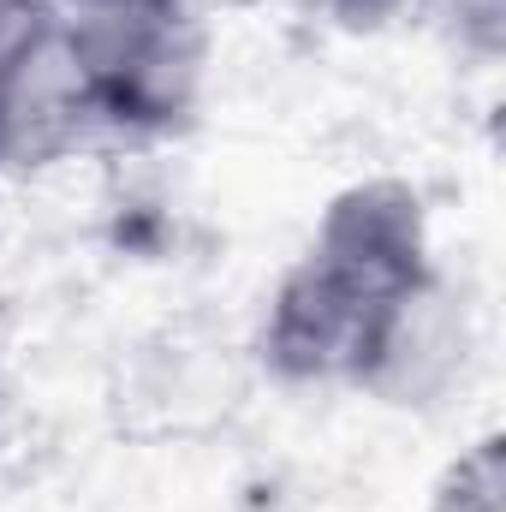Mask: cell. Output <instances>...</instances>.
<instances>
[{"instance_id": "277c9868", "label": "cell", "mask_w": 506, "mask_h": 512, "mask_svg": "<svg viewBox=\"0 0 506 512\" xmlns=\"http://www.w3.org/2000/svg\"><path fill=\"white\" fill-rule=\"evenodd\" d=\"M423 512H506V447L501 429H483L471 447H459V459H447V471L429 489Z\"/></svg>"}, {"instance_id": "5b68a950", "label": "cell", "mask_w": 506, "mask_h": 512, "mask_svg": "<svg viewBox=\"0 0 506 512\" xmlns=\"http://www.w3.org/2000/svg\"><path fill=\"white\" fill-rule=\"evenodd\" d=\"M399 12H417L435 36H447L477 66H495L501 60L506 0H399Z\"/></svg>"}, {"instance_id": "8992f818", "label": "cell", "mask_w": 506, "mask_h": 512, "mask_svg": "<svg viewBox=\"0 0 506 512\" xmlns=\"http://www.w3.org/2000/svg\"><path fill=\"white\" fill-rule=\"evenodd\" d=\"M334 18L346 24H381V18H399V0H322Z\"/></svg>"}, {"instance_id": "6da1fadb", "label": "cell", "mask_w": 506, "mask_h": 512, "mask_svg": "<svg viewBox=\"0 0 506 512\" xmlns=\"http://www.w3.org/2000/svg\"><path fill=\"white\" fill-rule=\"evenodd\" d=\"M465 328L447 316L429 209L405 179L346 185L304 256L268 292L256 358L280 387H352L417 405L459 370Z\"/></svg>"}, {"instance_id": "52a82bcc", "label": "cell", "mask_w": 506, "mask_h": 512, "mask_svg": "<svg viewBox=\"0 0 506 512\" xmlns=\"http://www.w3.org/2000/svg\"><path fill=\"white\" fill-rule=\"evenodd\" d=\"M60 6H120V0H60Z\"/></svg>"}, {"instance_id": "3957f363", "label": "cell", "mask_w": 506, "mask_h": 512, "mask_svg": "<svg viewBox=\"0 0 506 512\" xmlns=\"http://www.w3.org/2000/svg\"><path fill=\"white\" fill-rule=\"evenodd\" d=\"M90 149L66 6L0 0V173H42Z\"/></svg>"}, {"instance_id": "7a4b0ae2", "label": "cell", "mask_w": 506, "mask_h": 512, "mask_svg": "<svg viewBox=\"0 0 506 512\" xmlns=\"http://www.w3.org/2000/svg\"><path fill=\"white\" fill-rule=\"evenodd\" d=\"M90 143H167L197 120L209 42L185 0L66 6Z\"/></svg>"}]
</instances>
